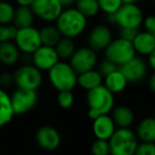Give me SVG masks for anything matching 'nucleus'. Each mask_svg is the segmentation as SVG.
I'll list each match as a JSON object with an SVG mask.
<instances>
[{"mask_svg": "<svg viewBox=\"0 0 155 155\" xmlns=\"http://www.w3.org/2000/svg\"><path fill=\"white\" fill-rule=\"evenodd\" d=\"M136 53L141 55H149L155 51V34L149 33L147 31L138 32L135 38L132 41Z\"/></svg>", "mask_w": 155, "mask_h": 155, "instance_id": "f3484780", "label": "nucleus"}, {"mask_svg": "<svg viewBox=\"0 0 155 155\" xmlns=\"http://www.w3.org/2000/svg\"><path fill=\"white\" fill-rule=\"evenodd\" d=\"M20 60V51L13 41L0 43V63L5 66H13Z\"/></svg>", "mask_w": 155, "mask_h": 155, "instance_id": "a211bd4d", "label": "nucleus"}, {"mask_svg": "<svg viewBox=\"0 0 155 155\" xmlns=\"http://www.w3.org/2000/svg\"><path fill=\"white\" fill-rule=\"evenodd\" d=\"M18 28L14 25H0V43L13 41L16 36Z\"/></svg>", "mask_w": 155, "mask_h": 155, "instance_id": "7c9ffc66", "label": "nucleus"}, {"mask_svg": "<svg viewBox=\"0 0 155 155\" xmlns=\"http://www.w3.org/2000/svg\"><path fill=\"white\" fill-rule=\"evenodd\" d=\"M69 60H70L69 65L72 67L77 74L95 69V67L98 64L97 52L94 51L88 46L75 49L72 56Z\"/></svg>", "mask_w": 155, "mask_h": 155, "instance_id": "1a4fd4ad", "label": "nucleus"}, {"mask_svg": "<svg viewBox=\"0 0 155 155\" xmlns=\"http://www.w3.org/2000/svg\"><path fill=\"white\" fill-rule=\"evenodd\" d=\"M104 54H105V58L120 67L121 65L133 58L136 55V52L132 45V41L118 37L116 39H113L108 44L107 47L104 49Z\"/></svg>", "mask_w": 155, "mask_h": 155, "instance_id": "423d86ee", "label": "nucleus"}, {"mask_svg": "<svg viewBox=\"0 0 155 155\" xmlns=\"http://www.w3.org/2000/svg\"><path fill=\"white\" fill-rule=\"evenodd\" d=\"M18 7H31L33 0H15Z\"/></svg>", "mask_w": 155, "mask_h": 155, "instance_id": "58836bf2", "label": "nucleus"}, {"mask_svg": "<svg viewBox=\"0 0 155 155\" xmlns=\"http://www.w3.org/2000/svg\"><path fill=\"white\" fill-rule=\"evenodd\" d=\"M91 150L93 155H110L108 140L96 139L91 144Z\"/></svg>", "mask_w": 155, "mask_h": 155, "instance_id": "2f4dec72", "label": "nucleus"}, {"mask_svg": "<svg viewBox=\"0 0 155 155\" xmlns=\"http://www.w3.org/2000/svg\"><path fill=\"white\" fill-rule=\"evenodd\" d=\"M54 49H55L56 54L60 60L66 61L72 56L73 52L75 51V46L71 38L62 37L58 41V43L54 46Z\"/></svg>", "mask_w": 155, "mask_h": 155, "instance_id": "a878e982", "label": "nucleus"}, {"mask_svg": "<svg viewBox=\"0 0 155 155\" xmlns=\"http://www.w3.org/2000/svg\"><path fill=\"white\" fill-rule=\"evenodd\" d=\"M148 65L141 58L134 56L129 62L119 67V70L123 73L127 83H137L141 81L147 74Z\"/></svg>", "mask_w": 155, "mask_h": 155, "instance_id": "4468645a", "label": "nucleus"}, {"mask_svg": "<svg viewBox=\"0 0 155 155\" xmlns=\"http://www.w3.org/2000/svg\"><path fill=\"white\" fill-rule=\"evenodd\" d=\"M139 32L138 29H133V28H119L118 30V35L119 38L125 39V41H132L135 36L137 35V33Z\"/></svg>", "mask_w": 155, "mask_h": 155, "instance_id": "f704fd0d", "label": "nucleus"}, {"mask_svg": "<svg viewBox=\"0 0 155 155\" xmlns=\"http://www.w3.org/2000/svg\"><path fill=\"white\" fill-rule=\"evenodd\" d=\"M10 99L14 115H24L34 108L38 100V95L36 91L17 88L10 96Z\"/></svg>", "mask_w": 155, "mask_h": 155, "instance_id": "9d476101", "label": "nucleus"}, {"mask_svg": "<svg viewBox=\"0 0 155 155\" xmlns=\"http://www.w3.org/2000/svg\"><path fill=\"white\" fill-rule=\"evenodd\" d=\"M136 136L141 142L155 141V119L153 117H147L142 119L137 125Z\"/></svg>", "mask_w": 155, "mask_h": 155, "instance_id": "4be33fe9", "label": "nucleus"}, {"mask_svg": "<svg viewBox=\"0 0 155 155\" xmlns=\"http://www.w3.org/2000/svg\"><path fill=\"white\" fill-rule=\"evenodd\" d=\"M86 102L88 117L94 120L102 115H107L115 107V97L103 84L87 91Z\"/></svg>", "mask_w": 155, "mask_h": 155, "instance_id": "f03ea898", "label": "nucleus"}, {"mask_svg": "<svg viewBox=\"0 0 155 155\" xmlns=\"http://www.w3.org/2000/svg\"><path fill=\"white\" fill-rule=\"evenodd\" d=\"M15 8L9 1L0 0V25H11L13 21Z\"/></svg>", "mask_w": 155, "mask_h": 155, "instance_id": "cd10ccee", "label": "nucleus"}, {"mask_svg": "<svg viewBox=\"0 0 155 155\" xmlns=\"http://www.w3.org/2000/svg\"><path fill=\"white\" fill-rule=\"evenodd\" d=\"M112 119L116 127H130L135 120L133 110L125 105H119L113 108Z\"/></svg>", "mask_w": 155, "mask_h": 155, "instance_id": "6ab92c4d", "label": "nucleus"}, {"mask_svg": "<svg viewBox=\"0 0 155 155\" xmlns=\"http://www.w3.org/2000/svg\"><path fill=\"white\" fill-rule=\"evenodd\" d=\"M138 138L130 127H117L108 139L110 155H134Z\"/></svg>", "mask_w": 155, "mask_h": 155, "instance_id": "7ed1b4c3", "label": "nucleus"}, {"mask_svg": "<svg viewBox=\"0 0 155 155\" xmlns=\"http://www.w3.org/2000/svg\"><path fill=\"white\" fill-rule=\"evenodd\" d=\"M142 25H143L147 32L155 34V17L154 16L149 15V16H147V17H143Z\"/></svg>", "mask_w": 155, "mask_h": 155, "instance_id": "e433bc0d", "label": "nucleus"}, {"mask_svg": "<svg viewBox=\"0 0 155 155\" xmlns=\"http://www.w3.org/2000/svg\"><path fill=\"white\" fill-rule=\"evenodd\" d=\"M35 20L34 13L30 7H18L15 9L13 17V25L16 28H27L33 26Z\"/></svg>", "mask_w": 155, "mask_h": 155, "instance_id": "b1692460", "label": "nucleus"}, {"mask_svg": "<svg viewBox=\"0 0 155 155\" xmlns=\"http://www.w3.org/2000/svg\"><path fill=\"white\" fill-rule=\"evenodd\" d=\"M134 155H155L154 142H141L138 143Z\"/></svg>", "mask_w": 155, "mask_h": 155, "instance_id": "72a5a7b5", "label": "nucleus"}, {"mask_svg": "<svg viewBox=\"0 0 155 155\" xmlns=\"http://www.w3.org/2000/svg\"><path fill=\"white\" fill-rule=\"evenodd\" d=\"M149 87H150V89L152 91H155V75L154 74L149 79Z\"/></svg>", "mask_w": 155, "mask_h": 155, "instance_id": "a19ab883", "label": "nucleus"}, {"mask_svg": "<svg viewBox=\"0 0 155 155\" xmlns=\"http://www.w3.org/2000/svg\"><path fill=\"white\" fill-rule=\"evenodd\" d=\"M30 8L35 17L46 22L55 21L64 9L58 0H33Z\"/></svg>", "mask_w": 155, "mask_h": 155, "instance_id": "9b49d317", "label": "nucleus"}, {"mask_svg": "<svg viewBox=\"0 0 155 155\" xmlns=\"http://www.w3.org/2000/svg\"><path fill=\"white\" fill-rule=\"evenodd\" d=\"M55 27L61 35L67 38L80 36L87 27V18L75 8H64L55 20Z\"/></svg>", "mask_w": 155, "mask_h": 155, "instance_id": "f257e3e1", "label": "nucleus"}, {"mask_svg": "<svg viewBox=\"0 0 155 155\" xmlns=\"http://www.w3.org/2000/svg\"><path fill=\"white\" fill-rule=\"evenodd\" d=\"M13 41L19 51L26 54H32L37 48L41 46L39 31L33 26L18 29Z\"/></svg>", "mask_w": 155, "mask_h": 155, "instance_id": "6e6552de", "label": "nucleus"}, {"mask_svg": "<svg viewBox=\"0 0 155 155\" xmlns=\"http://www.w3.org/2000/svg\"><path fill=\"white\" fill-rule=\"evenodd\" d=\"M14 84L13 74L10 72H2L0 73V87L1 88H9L10 86Z\"/></svg>", "mask_w": 155, "mask_h": 155, "instance_id": "c9c22d12", "label": "nucleus"}, {"mask_svg": "<svg viewBox=\"0 0 155 155\" xmlns=\"http://www.w3.org/2000/svg\"><path fill=\"white\" fill-rule=\"evenodd\" d=\"M58 1H60V3L62 5L63 8L72 7V5L75 3V0H58Z\"/></svg>", "mask_w": 155, "mask_h": 155, "instance_id": "ea45409f", "label": "nucleus"}, {"mask_svg": "<svg viewBox=\"0 0 155 155\" xmlns=\"http://www.w3.org/2000/svg\"><path fill=\"white\" fill-rule=\"evenodd\" d=\"M48 79L50 84L58 91H72L77 85L78 74L69 63L58 61L48 70Z\"/></svg>", "mask_w": 155, "mask_h": 155, "instance_id": "20e7f679", "label": "nucleus"}, {"mask_svg": "<svg viewBox=\"0 0 155 155\" xmlns=\"http://www.w3.org/2000/svg\"><path fill=\"white\" fill-rule=\"evenodd\" d=\"M77 84L80 85L81 88L88 91L103 84V77L96 69H91L78 74Z\"/></svg>", "mask_w": 155, "mask_h": 155, "instance_id": "412c9836", "label": "nucleus"}, {"mask_svg": "<svg viewBox=\"0 0 155 155\" xmlns=\"http://www.w3.org/2000/svg\"><path fill=\"white\" fill-rule=\"evenodd\" d=\"M60 61L54 47L41 45L31 54V63L41 71H48Z\"/></svg>", "mask_w": 155, "mask_h": 155, "instance_id": "f8f14e48", "label": "nucleus"}, {"mask_svg": "<svg viewBox=\"0 0 155 155\" xmlns=\"http://www.w3.org/2000/svg\"><path fill=\"white\" fill-rule=\"evenodd\" d=\"M116 129L117 127L110 114L102 115L93 120V133L97 139L108 140Z\"/></svg>", "mask_w": 155, "mask_h": 155, "instance_id": "dca6fc26", "label": "nucleus"}, {"mask_svg": "<svg viewBox=\"0 0 155 155\" xmlns=\"http://www.w3.org/2000/svg\"><path fill=\"white\" fill-rule=\"evenodd\" d=\"M35 140L43 150L54 151L61 144V135L55 127L44 125L36 131Z\"/></svg>", "mask_w": 155, "mask_h": 155, "instance_id": "2eb2a0df", "label": "nucleus"}, {"mask_svg": "<svg viewBox=\"0 0 155 155\" xmlns=\"http://www.w3.org/2000/svg\"><path fill=\"white\" fill-rule=\"evenodd\" d=\"M74 102V96L72 94V91H58V104L61 108L68 110L73 105Z\"/></svg>", "mask_w": 155, "mask_h": 155, "instance_id": "c756f323", "label": "nucleus"}, {"mask_svg": "<svg viewBox=\"0 0 155 155\" xmlns=\"http://www.w3.org/2000/svg\"><path fill=\"white\" fill-rule=\"evenodd\" d=\"M15 116L12 110L10 95L0 87V127L7 125Z\"/></svg>", "mask_w": 155, "mask_h": 155, "instance_id": "5701e85b", "label": "nucleus"}, {"mask_svg": "<svg viewBox=\"0 0 155 155\" xmlns=\"http://www.w3.org/2000/svg\"><path fill=\"white\" fill-rule=\"evenodd\" d=\"M14 84L17 88L37 91L43 82V74L32 64H24L16 69L13 74Z\"/></svg>", "mask_w": 155, "mask_h": 155, "instance_id": "39448f33", "label": "nucleus"}, {"mask_svg": "<svg viewBox=\"0 0 155 155\" xmlns=\"http://www.w3.org/2000/svg\"><path fill=\"white\" fill-rule=\"evenodd\" d=\"M38 31H39V36H41V45L44 46L54 47L58 43V41L63 37L61 35L60 31L58 30V28L55 26H53V25L44 26Z\"/></svg>", "mask_w": 155, "mask_h": 155, "instance_id": "393cba45", "label": "nucleus"}, {"mask_svg": "<svg viewBox=\"0 0 155 155\" xmlns=\"http://www.w3.org/2000/svg\"><path fill=\"white\" fill-rule=\"evenodd\" d=\"M75 9L86 18L95 17L100 12L97 0H75Z\"/></svg>", "mask_w": 155, "mask_h": 155, "instance_id": "bb28decb", "label": "nucleus"}, {"mask_svg": "<svg viewBox=\"0 0 155 155\" xmlns=\"http://www.w3.org/2000/svg\"><path fill=\"white\" fill-rule=\"evenodd\" d=\"M122 3H136L138 0H121Z\"/></svg>", "mask_w": 155, "mask_h": 155, "instance_id": "79ce46f5", "label": "nucleus"}, {"mask_svg": "<svg viewBox=\"0 0 155 155\" xmlns=\"http://www.w3.org/2000/svg\"><path fill=\"white\" fill-rule=\"evenodd\" d=\"M104 86L108 89L112 94H120L125 89L127 85V81L125 79V77L123 75V73L119 70V68L117 70L113 71L112 73H110L108 75L103 78Z\"/></svg>", "mask_w": 155, "mask_h": 155, "instance_id": "aec40b11", "label": "nucleus"}, {"mask_svg": "<svg viewBox=\"0 0 155 155\" xmlns=\"http://www.w3.org/2000/svg\"><path fill=\"white\" fill-rule=\"evenodd\" d=\"M147 58H148V60H147L148 61L147 65H149V67L154 70L155 69V51L152 52V53H150L149 55H147Z\"/></svg>", "mask_w": 155, "mask_h": 155, "instance_id": "4c0bfd02", "label": "nucleus"}, {"mask_svg": "<svg viewBox=\"0 0 155 155\" xmlns=\"http://www.w3.org/2000/svg\"><path fill=\"white\" fill-rule=\"evenodd\" d=\"M97 66H98L97 67V71L103 78L106 77V75H108L110 73H112L113 71L117 70V69L119 68L117 65H115L114 63L110 62V61L107 60V58H104V60H102L99 64H97Z\"/></svg>", "mask_w": 155, "mask_h": 155, "instance_id": "473e14b6", "label": "nucleus"}, {"mask_svg": "<svg viewBox=\"0 0 155 155\" xmlns=\"http://www.w3.org/2000/svg\"><path fill=\"white\" fill-rule=\"evenodd\" d=\"M143 17V12L136 3H123L114 14V24L119 28L139 29Z\"/></svg>", "mask_w": 155, "mask_h": 155, "instance_id": "0eeeda50", "label": "nucleus"}, {"mask_svg": "<svg viewBox=\"0 0 155 155\" xmlns=\"http://www.w3.org/2000/svg\"><path fill=\"white\" fill-rule=\"evenodd\" d=\"M113 41V33L110 27L106 25H97L88 33L87 44L94 51H104L107 45Z\"/></svg>", "mask_w": 155, "mask_h": 155, "instance_id": "ddd939ff", "label": "nucleus"}, {"mask_svg": "<svg viewBox=\"0 0 155 155\" xmlns=\"http://www.w3.org/2000/svg\"><path fill=\"white\" fill-rule=\"evenodd\" d=\"M99 9L105 15H114L123 5L121 0H97Z\"/></svg>", "mask_w": 155, "mask_h": 155, "instance_id": "c85d7f7f", "label": "nucleus"}]
</instances>
